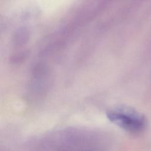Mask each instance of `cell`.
Returning a JSON list of instances; mask_svg holds the SVG:
<instances>
[{"label":"cell","instance_id":"6da1fadb","mask_svg":"<svg viewBox=\"0 0 151 151\" xmlns=\"http://www.w3.org/2000/svg\"><path fill=\"white\" fill-rule=\"evenodd\" d=\"M108 119L120 127L133 132L140 131L145 126L143 117L135 111L126 108H117L107 113Z\"/></svg>","mask_w":151,"mask_h":151}]
</instances>
